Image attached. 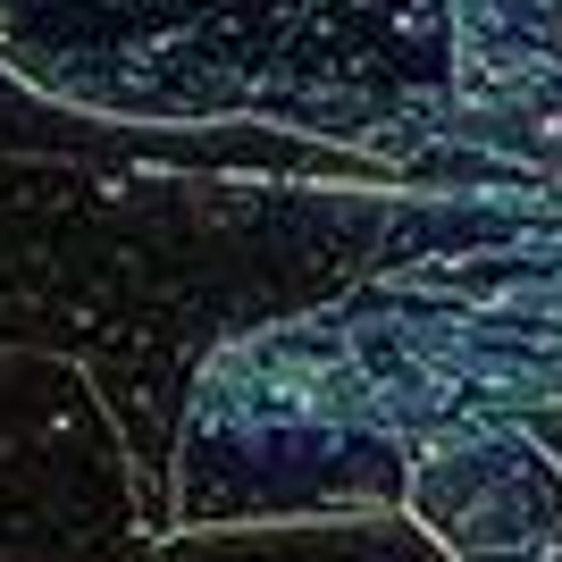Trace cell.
I'll use <instances>...</instances> for the list:
<instances>
[{
  "mask_svg": "<svg viewBox=\"0 0 562 562\" xmlns=\"http://www.w3.org/2000/svg\"><path fill=\"white\" fill-rule=\"evenodd\" d=\"M403 177L260 126H126L0 68V352L101 386L151 538L202 361L370 278Z\"/></svg>",
  "mask_w": 562,
  "mask_h": 562,
  "instance_id": "1",
  "label": "cell"
},
{
  "mask_svg": "<svg viewBox=\"0 0 562 562\" xmlns=\"http://www.w3.org/2000/svg\"><path fill=\"white\" fill-rule=\"evenodd\" d=\"M202 378L403 453L470 420L562 412V193L403 186L370 278L218 345Z\"/></svg>",
  "mask_w": 562,
  "mask_h": 562,
  "instance_id": "2",
  "label": "cell"
},
{
  "mask_svg": "<svg viewBox=\"0 0 562 562\" xmlns=\"http://www.w3.org/2000/svg\"><path fill=\"white\" fill-rule=\"evenodd\" d=\"M0 68L126 126H260L437 193L453 0H0Z\"/></svg>",
  "mask_w": 562,
  "mask_h": 562,
  "instance_id": "3",
  "label": "cell"
},
{
  "mask_svg": "<svg viewBox=\"0 0 562 562\" xmlns=\"http://www.w3.org/2000/svg\"><path fill=\"white\" fill-rule=\"evenodd\" d=\"M135 453L85 370L0 352V562H151Z\"/></svg>",
  "mask_w": 562,
  "mask_h": 562,
  "instance_id": "4",
  "label": "cell"
},
{
  "mask_svg": "<svg viewBox=\"0 0 562 562\" xmlns=\"http://www.w3.org/2000/svg\"><path fill=\"white\" fill-rule=\"evenodd\" d=\"M453 143L562 193V0H453Z\"/></svg>",
  "mask_w": 562,
  "mask_h": 562,
  "instance_id": "5",
  "label": "cell"
},
{
  "mask_svg": "<svg viewBox=\"0 0 562 562\" xmlns=\"http://www.w3.org/2000/svg\"><path fill=\"white\" fill-rule=\"evenodd\" d=\"M403 513L420 520L453 562L520 554V546H546L562 529V462L546 453L538 428L470 420L412 453Z\"/></svg>",
  "mask_w": 562,
  "mask_h": 562,
  "instance_id": "6",
  "label": "cell"
},
{
  "mask_svg": "<svg viewBox=\"0 0 562 562\" xmlns=\"http://www.w3.org/2000/svg\"><path fill=\"white\" fill-rule=\"evenodd\" d=\"M151 562H453L412 513L370 520H278V529H177Z\"/></svg>",
  "mask_w": 562,
  "mask_h": 562,
  "instance_id": "7",
  "label": "cell"
},
{
  "mask_svg": "<svg viewBox=\"0 0 562 562\" xmlns=\"http://www.w3.org/2000/svg\"><path fill=\"white\" fill-rule=\"evenodd\" d=\"M479 562H562V529L546 546H520V554H479Z\"/></svg>",
  "mask_w": 562,
  "mask_h": 562,
  "instance_id": "8",
  "label": "cell"
},
{
  "mask_svg": "<svg viewBox=\"0 0 562 562\" xmlns=\"http://www.w3.org/2000/svg\"><path fill=\"white\" fill-rule=\"evenodd\" d=\"M529 428H538V437H546V453H554V462H562V412H538V420H529Z\"/></svg>",
  "mask_w": 562,
  "mask_h": 562,
  "instance_id": "9",
  "label": "cell"
}]
</instances>
